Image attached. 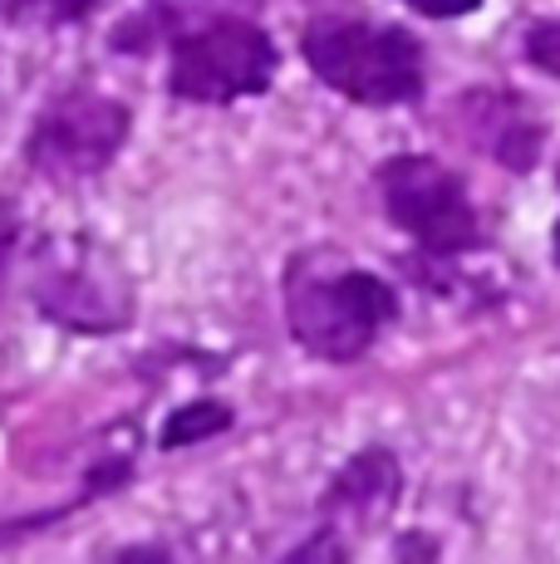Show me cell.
<instances>
[{"instance_id":"1","label":"cell","mask_w":560,"mask_h":564,"mask_svg":"<svg viewBox=\"0 0 560 564\" xmlns=\"http://www.w3.org/2000/svg\"><path fill=\"white\" fill-rule=\"evenodd\" d=\"M398 314L394 290L369 270H354L335 256H295L286 270V319L300 349L315 359L349 364L389 329Z\"/></svg>"},{"instance_id":"8","label":"cell","mask_w":560,"mask_h":564,"mask_svg":"<svg viewBox=\"0 0 560 564\" xmlns=\"http://www.w3.org/2000/svg\"><path fill=\"white\" fill-rule=\"evenodd\" d=\"M231 427V408L226 403H187L168 417L163 427V452H177V447H192V442H207L217 432Z\"/></svg>"},{"instance_id":"7","label":"cell","mask_w":560,"mask_h":564,"mask_svg":"<svg viewBox=\"0 0 560 564\" xmlns=\"http://www.w3.org/2000/svg\"><path fill=\"white\" fill-rule=\"evenodd\" d=\"M398 486H403V471H398L394 452L384 447H364L344 471L330 481V496H325V511L335 516H349L354 525H379L384 516L398 506Z\"/></svg>"},{"instance_id":"6","label":"cell","mask_w":560,"mask_h":564,"mask_svg":"<svg viewBox=\"0 0 560 564\" xmlns=\"http://www.w3.org/2000/svg\"><path fill=\"white\" fill-rule=\"evenodd\" d=\"M35 305L45 310V319L74 334H114L133 314V295L109 251L89 241H64V251H55L40 270Z\"/></svg>"},{"instance_id":"2","label":"cell","mask_w":560,"mask_h":564,"mask_svg":"<svg viewBox=\"0 0 560 564\" xmlns=\"http://www.w3.org/2000/svg\"><path fill=\"white\" fill-rule=\"evenodd\" d=\"M300 54L320 84L354 104L389 108L423 94V45L398 25L320 15L300 35Z\"/></svg>"},{"instance_id":"11","label":"cell","mask_w":560,"mask_h":564,"mask_svg":"<svg viewBox=\"0 0 560 564\" xmlns=\"http://www.w3.org/2000/svg\"><path fill=\"white\" fill-rule=\"evenodd\" d=\"M15 241H20V212L10 197H0V275H6L10 256H15Z\"/></svg>"},{"instance_id":"10","label":"cell","mask_w":560,"mask_h":564,"mask_svg":"<svg viewBox=\"0 0 560 564\" xmlns=\"http://www.w3.org/2000/svg\"><path fill=\"white\" fill-rule=\"evenodd\" d=\"M403 6L418 10V15H428V20H457V15H472L482 0H403Z\"/></svg>"},{"instance_id":"3","label":"cell","mask_w":560,"mask_h":564,"mask_svg":"<svg viewBox=\"0 0 560 564\" xmlns=\"http://www.w3.org/2000/svg\"><path fill=\"white\" fill-rule=\"evenodd\" d=\"M276 64L280 54L261 25L217 20L172 45L168 89L187 104H236L271 89Z\"/></svg>"},{"instance_id":"9","label":"cell","mask_w":560,"mask_h":564,"mask_svg":"<svg viewBox=\"0 0 560 564\" xmlns=\"http://www.w3.org/2000/svg\"><path fill=\"white\" fill-rule=\"evenodd\" d=\"M526 59L541 74H556L560 79V20H541V25L526 35Z\"/></svg>"},{"instance_id":"4","label":"cell","mask_w":560,"mask_h":564,"mask_svg":"<svg viewBox=\"0 0 560 564\" xmlns=\"http://www.w3.org/2000/svg\"><path fill=\"white\" fill-rule=\"evenodd\" d=\"M379 192L389 206L394 226L408 231L423 251L462 256L482 241L477 206L467 187L443 167L438 158H394L379 167Z\"/></svg>"},{"instance_id":"5","label":"cell","mask_w":560,"mask_h":564,"mask_svg":"<svg viewBox=\"0 0 560 564\" xmlns=\"http://www.w3.org/2000/svg\"><path fill=\"white\" fill-rule=\"evenodd\" d=\"M128 138V108L99 89H69L35 118L30 128L25 158L35 162L45 177L55 182H79L99 177L118 158Z\"/></svg>"},{"instance_id":"13","label":"cell","mask_w":560,"mask_h":564,"mask_svg":"<svg viewBox=\"0 0 560 564\" xmlns=\"http://www.w3.org/2000/svg\"><path fill=\"white\" fill-rule=\"evenodd\" d=\"M551 241H556V260H560V221H556V236H551Z\"/></svg>"},{"instance_id":"12","label":"cell","mask_w":560,"mask_h":564,"mask_svg":"<svg viewBox=\"0 0 560 564\" xmlns=\"http://www.w3.org/2000/svg\"><path fill=\"white\" fill-rule=\"evenodd\" d=\"M35 6L45 10V15H55V20H84L99 0H35Z\"/></svg>"}]
</instances>
